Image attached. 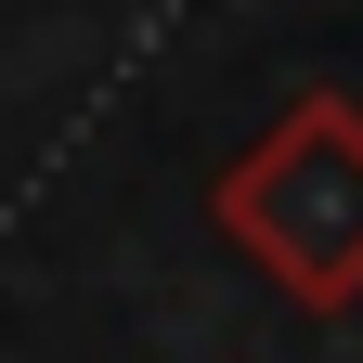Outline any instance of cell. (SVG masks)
Wrapping results in <instances>:
<instances>
[{"instance_id":"cell-1","label":"cell","mask_w":363,"mask_h":363,"mask_svg":"<svg viewBox=\"0 0 363 363\" xmlns=\"http://www.w3.org/2000/svg\"><path fill=\"white\" fill-rule=\"evenodd\" d=\"M208 220L272 298L298 311H363V104L350 91H286V117L247 156L208 169Z\"/></svg>"}]
</instances>
